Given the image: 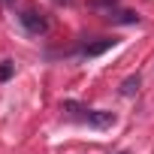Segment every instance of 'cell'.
Here are the masks:
<instances>
[{
	"mask_svg": "<svg viewBox=\"0 0 154 154\" xmlns=\"http://www.w3.org/2000/svg\"><path fill=\"white\" fill-rule=\"evenodd\" d=\"M121 154H127V151H121Z\"/></svg>",
	"mask_w": 154,
	"mask_h": 154,
	"instance_id": "obj_9",
	"label": "cell"
},
{
	"mask_svg": "<svg viewBox=\"0 0 154 154\" xmlns=\"http://www.w3.org/2000/svg\"><path fill=\"white\" fill-rule=\"evenodd\" d=\"M12 72H15V63L12 60H0V82H6Z\"/></svg>",
	"mask_w": 154,
	"mask_h": 154,
	"instance_id": "obj_6",
	"label": "cell"
},
{
	"mask_svg": "<svg viewBox=\"0 0 154 154\" xmlns=\"http://www.w3.org/2000/svg\"><path fill=\"white\" fill-rule=\"evenodd\" d=\"M112 45H115V39H109V36H106V39H100V42H91V45H85V48L79 51V57H97V54L109 51Z\"/></svg>",
	"mask_w": 154,
	"mask_h": 154,
	"instance_id": "obj_3",
	"label": "cell"
},
{
	"mask_svg": "<svg viewBox=\"0 0 154 154\" xmlns=\"http://www.w3.org/2000/svg\"><path fill=\"white\" fill-rule=\"evenodd\" d=\"M109 18L118 21V24H136V21H139L136 12H109Z\"/></svg>",
	"mask_w": 154,
	"mask_h": 154,
	"instance_id": "obj_5",
	"label": "cell"
},
{
	"mask_svg": "<svg viewBox=\"0 0 154 154\" xmlns=\"http://www.w3.org/2000/svg\"><path fill=\"white\" fill-rule=\"evenodd\" d=\"M6 3H9V6H12V3H15V0H6Z\"/></svg>",
	"mask_w": 154,
	"mask_h": 154,
	"instance_id": "obj_7",
	"label": "cell"
},
{
	"mask_svg": "<svg viewBox=\"0 0 154 154\" xmlns=\"http://www.w3.org/2000/svg\"><path fill=\"white\" fill-rule=\"evenodd\" d=\"M63 115H66L69 121L88 124V127H94V130H109V127L115 124V115H112V112H106V109H85V106H79V103H72V100L63 103Z\"/></svg>",
	"mask_w": 154,
	"mask_h": 154,
	"instance_id": "obj_1",
	"label": "cell"
},
{
	"mask_svg": "<svg viewBox=\"0 0 154 154\" xmlns=\"http://www.w3.org/2000/svg\"><path fill=\"white\" fill-rule=\"evenodd\" d=\"M63 3H69V0H63Z\"/></svg>",
	"mask_w": 154,
	"mask_h": 154,
	"instance_id": "obj_8",
	"label": "cell"
},
{
	"mask_svg": "<svg viewBox=\"0 0 154 154\" xmlns=\"http://www.w3.org/2000/svg\"><path fill=\"white\" fill-rule=\"evenodd\" d=\"M136 91H139V75H130V79L121 82V94H124V97H133Z\"/></svg>",
	"mask_w": 154,
	"mask_h": 154,
	"instance_id": "obj_4",
	"label": "cell"
},
{
	"mask_svg": "<svg viewBox=\"0 0 154 154\" xmlns=\"http://www.w3.org/2000/svg\"><path fill=\"white\" fill-rule=\"evenodd\" d=\"M18 21L24 24V30L27 33H33V36H39V33H45L48 30V21L39 15V12H33V9H24L21 15H18Z\"/></svg>",
	"mask_w": 154,
	"mask_h": 154,
	"instance_id": "obj_2",
	"label": "cell"
}]
</instances>
